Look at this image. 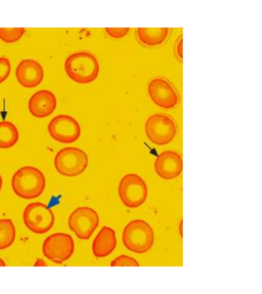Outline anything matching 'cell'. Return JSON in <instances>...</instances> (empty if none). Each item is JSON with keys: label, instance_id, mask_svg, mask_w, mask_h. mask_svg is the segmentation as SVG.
Returning a JSON list of instances; mask_svg holds the SVG:
<instances>
[{"label": "cell", "instance_id": "1", "mask_svg": "<svg viewBox=\"0 0 262 294\" xmlns=\"http://www.w3.org/2000/svg\"><path fill=\"white\" fill-rule=\"evenodd\" d=\"M99 64L96 57L86 51H79L70 55L64 62L68 76L76 83L82 84L93 82L98 77Z\"/></svg>", "mask_w": 262, "mask_h": 294}, {"label": "cell", "instance_id": "2", "mask_svg": "<svg viewBox=\"0 0 262 294\" xmlns=\"http://www.w3.org/2000/svg\"><path fill=\"white\" fill-rule=\"evenodd\" d=\"M11 186L14 192L24 199H33L40 195L46 187L43 173L36 167L25 166L13 175Z\"/></svg>", "mask_w": 262, "mask_h": 294}, {"label": "cell", "instance_id": "3", "mask_svg": "<svg viewBox=\"0 0 262 294\" xmlns=\"http://www.w3.org/2000/svg\"><path fill=\"white\" fill-rule=\"evenodd\" d=\"M122 242L129 251L137 254L147 252L153 246L154 233L152 228L145 220L134 219L123 229Z\"/></svg>", "mask_w": 262, "mask_h": 294}, {"label": "cell", "instance_id": "4", "mask_svg": "<svg viewBox=\"0 0 262 294\" xmlns=\"http://www.w3.org/2000/svg\"><path fill=\"white\" fill-rule=\"evenodd\" d=\"M54 163L55 169L60 174L73 177L85 170L89 163V158L85 152L79 148L66 147L57 153Z\"/></svg>", "mask_w": 262, "mask_h": 294}, {"label": "cell", "instance_id": "5", "mask_svg": "<svg viewBox=\"0 0 262 294\" xmlns=\"http://www.w3.org/2000/svg\"><path fill=\"white\" fill-rule=\"evenodd\" d=\"M118 194L124 205L129 208H136L146 200L148 188L142 178L136 174L130 173L120 180Z\"/></svg>", "mask_w": 262, "mask_h": 294}, {"label": "cell", "instance_id": "6", "mask_svg": "<svg viewBox=\"0 0 262 294\" xmlns=\"http://www.w3.org/2000/svg\"><path fill=\"white\" fill-rule=\"evenodd\" d=\"M145 132L152 143L164 145L169 143L174 138L177 126L170 116L163 114H155L147 119Z\"/></svg>", "mask_w": 262, "mask_h": 294}, {"label": "cell", "instance_id": "7", "mask_svg": "<svg viewBox=\"0 0 262 294\" xmlns=\"http://www.w3.org/2000/svg\"><path fill=\"white\" fill-rule=\"evenodd\" d=\"M26 226L32 232L42 234L48 232L55 221L52 211L46 205L40 202H33L25 208L23 214Z\"/></svg>", "mask_w": 262, "mask_h": 294}, {"label": "cell", "instance_id": "8", "mask_svg": "<svg viewBox=\"0 0 262 294\" xmlns=\"http://www.w3.org/2000/svg\"><path fill=\"white\" fill-rule=\"evenodd\" d=\"M42 252L45 257L56 264H61L73 255L75 244L72 236L61 232L48 236L42 244Z\"/></svg>", "mask_w": 262, "mask_h": 294}, {"label": "cell", "instance_id": "9", "mask_svg": "<svg viewBox=\"0 0 262 294\" xmlns=\"http://www.w3.org/2000/svg\"><path fill=\"white\" fill-rule=\"evenodd\" d=\"M99 217L97 212L88 206L79 207L70 214L68 226L76 236L87 240L98 226Z\"/></svg>", "mask_w": 262, "mask_h": 294}, {"label": "cell", "instance_id": "10", "mask_svg": "<svg viewBox=\"0 0 262 294\" xmlns=\"http://www.w3.org/2000/svg\"><path fill=\"white\" fill-rule=\"evenodd\" d=\"M51 137L62 143H71L77 141L81 135V127L72 116L59 114L54 117L48 125Z\"/></svg>", "mask_w": 262, "mask_h": 294}, {"label": "cell", "instance_id": "11", "mask_svg": "<svg viewBox=\"0 0 262 294\" xmlns=\"http://www.w3.org/2000/svg\"><path fill=\"white\" fill-rule=\"evenodd\" d=\"M147 92L152 101L162 108L171 109L179 102V96L174 88L162 78L157 77L150 80Z\"/></svg>", "mask_w": 262, "mask_h": 294}, {"label": "cell", "instance_id": "12", "mask_svg": "<svg viewBox=\"0 0 262 294\" xmlns=\"http://www.w3.org/2000/svg\"><path fill=\"white\" fill-rule=\"evenodd\" d=\"M183 160L177 152L166 150L160 153L154 163L155 172L164 180H172L179 176L183 170Z\"/></svg>", "mask_w": 262, "mask_h": 294}, {"label": "cell", "instance_id": "13", "mask_svg": "<svg viewBox=\"0 0 262 294\" xmlns=\"http://www.w3.org/2000/svg\"><path fill=\"white\" fill-rule=\"evenodd\" d=\"M43 74L42 66L33 59L21 61L15 71L17 81L26 88H33L38 86L43 79Z\"/></svg>", "mask_w": 262, "mask_h": 294}, {"label": "cell", "instance_id": "14", "mask_svg": "<svg viewBox=\"0 0 262 294\" xmlns=\"http://www.w3.org/2000/svg\"><path fill=\"white\" fill-rule=\"evenodd\" d=\"M57 106V100L51 91L43 89L34 93L28 102L31 114L37 118H44L51 114Z\"/></svg>", "mask_w": 262, "mask_h": 294}, {"label": "cell", "instance_id": "15", "mask_svg": "<svg viewBox=\"0 0 262 294\" xmlns=\"http://www.w3.org/2000/svg\"><path fill=\"white\" fill-rule=\"evenodd\" d=\"M117 246L115 231L107 226H103L95 237L92 247L93 255L103 258L111 254Z\"/></svg>", "mask_w": 262, "mask_h": 294}, {"label": "cell", "instance_id": "16", "mask_svg": "<svg viewBox=\"0 0 262 294\" xmlns=\"http://www.w3.org/2000/svg\"><path fill=\"white\" fill-rule=\"evenodd\" d=\"M169 28H138V39L145 45L155 46L162 43L167 38Z\"/></svg>", "mask_w": 262, "mask_h": 294}, {"label": "cell", "instance_id": "17", "mask_svg": "<svg viewBox=\"0 0 262 294\" xmlns=\"http://www.w3.org/2000/svg\"><path fill=\"white\" fill-rule=\"evenodd\" d=\"M19 139L17 128L8 121L0 122V148L8 149L14 145Z\"/></svg>", "mask_w": 262, "mask_h": 294}, {"label": "cell", "instance_id": "18", "mask_svg": "<svg viewBox=\"0 0 262 294\" xmlns=\"http://www.w3.org/2000/svg\"><path fill=\"white\" fill-rule=\"evenodd\" d=\"M15 228L10 219H0V250L9 248L15 238Z\"/></svg>", "mask_w": 262, "mask_h": 294}, {"label": "cell", "instance_id": "19", "mask_svg": "<svg viewBox=\"0 0 262 294\" xmlns=\"http://www.w3.org/2000/svg\"><path fill=\"white\" fill-rule=\"evenodd\" d=\"M25 31L24 28H0V38L7 43L15 42L22 37Z\"/></svg>", "mask_w": 262, "mask_h": 294}, {"label": "cell", "instance_id": "20", "mask_svg": "<svg viewBox=\"0 0 262 294\" xmlns=\"http://www.w3.org/2000/svg\"><path fill=\"white\" fill-rule=\"evenodd\" d=\"M111 266H140L138 262L134 258L125 255H121L114 260L110 264Z\"/></svg>", "mask_w": 262, "mask_h": 294}, {"label": "cell", "instance_id": "21", "mask_svg": "<svg viewBox=\"0 0 262 294\" xmlns=\"http://www.w3.org/2000/svg\"><path fill=\"white\" fill-rule=\"evenodd\" d=\"M11 65L9 60L5 57H0V84L9 76Z\"/></svg>", "mask_w": 262, "mask_h": 294}, {"label": "cell", "instance_id": "22", "mask_svg": "<svg viewBox=\"0 0 262 294\" xmlns=\"http://www.w3.org/2000/svg\"><path fill=\"white\" fill-rule=\"evenodd\" d=\"M105 31L110 37L115 38H121L125 36L130 30L129 28H105Z\"/></svg>", "mask_w": 262, "mask_h": 294}, {"label": "cell", "instance_id": "23", "mask_svg": "<svg viewBox=\"0 0 262 294\" xmlns=\"http://www.w3.org/2000/svg\"><path fill=\"white\" fill-rule=\"evenodd\" d=\"M176 53L178 56L182 59L183 58V38L181 37L178 40L176 45Z\"/></svg>", "mask_w": 262, "mask_h": 294}, {"label": "cell", "instance_id": "24", "mask_svg": "<svg viewBox=\"0 0 262 294\" xmlns=\"http://www.w3.org/2000/svg\"><path fill=\"white\" fill-rule=\"evenodd\" d=\"M35 266H47L46 263L41 259H38L36 261Z\"/></svg>", "mask_w": 262, "mask_h": 294}, {"label": "cell", "instance_id": "25", "mask_svg": "<svg viewBox=\"0 0 262 294\" xmlns=\"http://www.w3.org/2000/svg\"><path fill=\"white\" fill-rule=\"evenodd\" d=\"M6 266V263L4 261V260L0 258V266Z\"/></svg>", "mask_w": 262, "mask_h": 294}, {"label": "cell", "instance_id": "26", "mask_svg": "<svg viewBox=\"0 0 262 294\" xmlns=\"http://www.w3.org/2000/svg\"><path fill=\"white\" fill-rule=\"evenodd\" d=\"M2 184H3L2 178L1 176L0 175V191H1L2 187Z\"/></svg>", "mask_w": 262, "mask_h": 294}]
</instances>
